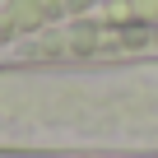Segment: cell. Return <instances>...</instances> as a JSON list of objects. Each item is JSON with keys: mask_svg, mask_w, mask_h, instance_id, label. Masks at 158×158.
Wrapping results in <instances>:
<instances>
[{"mask_svg": "<svg viewBox=\"0 0 158 158\" xmlns=\"http://www.w3.org/2000/svg\"><path fill=\"white\" fill-rule=\"evenodd\" d=\"M28 56L42 60H126L158 56V0H89L65 23L37 33Z\"/></svg>", "mask_w": 158, "mask_h": 158, "instance_id": "obj_1", "label": "cell"}, {"mask_svg": "<svg viewBox=\"0 0 158 158\" xmlns=\"http://www.w3.org/2000/svg\"><path fill=\"white\" fill-rule=\"evenodd\" d=\"M89 0H0V47L10 37H37L56 23H65L74 10H84Z\"/></svg>", "mask_w": 158, "mask_h": 158, "instance_id": "obj_2", "label": "cell"}]
</instances>
